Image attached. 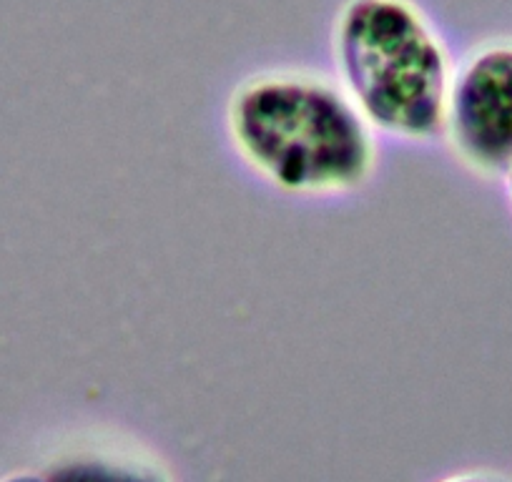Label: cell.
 Returning a JSON list of instances; mask_svg holds the SVG:
<instances>
[{
  "label": "cell",
  "instance_id": "1",
  "mask_svg": "<svg viewBox=\"0 0 512 482\" xmlns=\"http://www.w3.org/2000/svg\"><path fill=\"white\" fill-rule=\"evenodd\" d=\"M372 131L342 83L304 68L254 73L226 103V134L236 156L284 194L362 189L377 164Z\"/></svg>",
  "mask_w": 512,
  "mask_h": 482
},
{
  "label": "cell",
  "instance_id": "2",
  "mask_svg": "<svg viewBox=\"0 0 512 482\" xmlns=\"http://www.w3.org/2000/svg\"><path fill=\"white\" fill-rule=\"evenodd\" d=\"M332 41L342 88L374 131L442 139L455 63L415 0H344Z\"/></svg>",
  "mask_w": 512,
  "mask_h": 482
},
{
  "label": "cell",
  "instance_id": "3",
  "mask_svg": "<svg viewBox=\"0 0 512 482\" xmlns=\"http://www.w3.org/2000/svg\"><path fill=\"white\" fill-rule=\"evenodd\" d=\"M442 139L482 176L512 164V36L487 38L455 63Z\"/></svg>",
  "mask_w": 512,
  "mask_h": 482
},
{
  "label": "cell",
  "instance_id": "4",
  "mask_svg": "<svg viewBox=\"0 0 512 482\" xmlns=\"http://www.w3.org/2000/svg\"><path fill=\"white\" fill-rule=\"evenodd\" d=\"M46 482H174L164 462L139 447L93 442L58 457L43 472Z\"/></svg>",
  "mask_w": 512,
  "mask_h": 482
},
{
  "label": "cell",
  "instance_id": "5",
  "mask_svg": "<svg viewBox=\"0 0 512 482\" xmlns=\"http://www.w3.org/2000/svg\"><path fill=\"white\" fill-rule=\"evenodd\" d=\"M440 482H510L495 472H460V475H450Z\"/></svg>",
  "mask_w": 512,
  "mask_h": 482
},
{
  "label": "cell",
  "instance_id": "6",
  "mask_svg": "<svg viewBox=\"0 0 512 482\" xmlns=\"http://www.w3.org/2000/svg\"><path fill=\"white\" fill-rule=\"evenodd\" d=\"M0 482H46L43 472H13V475L0 477Z\"/></svg>",
  "mask_w": 512,
  "mask_h": 482
},
{
  "label": "cell",
  "instance_id": "7",
  "mask_svg": "<svg viewBox=\"0 0 512 482\" xmlns=\"http://www.w3.org/2000/svg\"><path fill=\"white\" fill-rule=\"evenodd\" d=\"M502 181H505V194H507V201H510V209H512V164L507 166L505 174H502Z\"/></svg>",
  "mask_w": 512,
  "mask_h": 482
}]
</instances>
